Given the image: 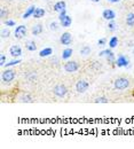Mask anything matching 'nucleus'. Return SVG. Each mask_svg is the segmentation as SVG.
Wrapping results in <instances>:
<instances>
[{
  "label": "nucleus",
  "mask_w": 134,
  "mask_h": 149,
  "mask_svg": "<svg viewBox=\"0 0 134 149\" xmlns=\"http://www.w3.org/2000/svg\"><path fill=\"white\" fill-rule=\"evenodd\" d=\"M131 86V79L128 77H118L116 78L115 81H114V87L117 91H124V90H127L130 88Z\"/></svg>",
  "instance_id": "nucleus-1"
},
{
  "label": "nucleus",
  "mask_w": 134,
  "mask_h": 149,
  "mask_svg": "<svg viewBox=\"0 0 134 149\" xmlns=\"http://www.w3.org/2000/svg\"><path fill=\"white\" fill-rule=\"evenodd\" d=\"M15 77H16V71H15L14 69L7 68V69L3 70L2 74H1V81H2V84H5V85H9V84L15 79Z\"/></svg>",
  "instance_id": "nucleus-2"
},
{
  "label": "nucleus",
  "mask_w": 134,
  "mask_h": 149,
  "mask_svg": "<svg viewBox=\"0 0 134 149\" xmlns=\"http://www.w3.org/2000/svg\"><path fill=\"white\" fill-rule=\"evenodd\" d=\"M15 101L21 102V103H32L33 102V97L29 93L24 92V91H19L15 95Z\"/></svg>",
  "instance_id": "nucleus-3"
},
{
  "label": "nucleus",
  "mask_w": 134,
  "mask_h": 149,
  "mask_svg": "<svg viewBox=\"0 0 134 149\" xmlns=\"http://www.w3.org/2000/svg\"><path fill=\"white\" fill-rule=\"evenodd\" d=\"M130 64V58L127 56L123 55V54H119L118 57L116 58L115 65L118 68H127Z\"/></svg>",
  "instance_id": "nucleus-4"
},
{
  "label": "nucleus",
  "mask_w": 134,
  "mask_h": 149,
  "mask_svg": "<svg viewBox=\"0 0 134 149\" xmlns=\"http://www.w3.org/2000/svg\"><path fill=\"white\" fill-rule=\"evenodd\" d=\"M64 70L67 71V72H69V74H72V72H76L79 70V68H80V65H79V63L77 62V61H68L65 64H64Z\"/></svg>",
  "instance_id": "nucleus-5"
},
{
  "label": "nucleus",
  "mask_w": 134,
  "mask_h": 149,
  "mask_svg": "<svg viewBox=\"0 0 134 149\" xmlns=\"http://www.w3.org/2000/svg\"><path fill=\"white\" fill-rule=\"evenodd\" d=\"M53 93H54L55 96H58V97H64V96L68 94V88H67L65 85L58 84V85H56V86L53 88Z\"/></svg>",
  "instance_id": "nucleus-6"
},
{
  "label": "nucleus",
  "mask_w": 134,
  "mask_h": 149,
  "mask_svg": "<svg viewBox=\"0 0 134 149\" xmlns=\"http://www.w3.org/2000/svg\"><path fill=\"white\" fill-rule=\"evenodd\" d=\"M90 88V83L85 79H80L76 83V91L78 93H85Z\"/></svg>",
  "instance_id": "nucleus-7"
},
{
  "label": "nucleus",
  "mask_w": 134,
  "mask_h": 149,
  "mask_svg": "<svg viewBox=\"0 0 134 149\" xmlns=\"http://www.w3.org/2000/svg\"><path fill=\"white\" fill-rule=\"evenodd\" d=\"M26 32H28V30H26V26L25 25H19V26H16L15 28V38L16 39H23V38L26 36Z\"/></svg>",
  "instance_id": "nucleus-8"
},
{
  "label": "nucleus",
  "mask_w": 134,
  "mask_h": 149,
  "mask_svg": "<svg viewBox=\"0 0 134 149\" xmlns=\"http://www.w3.org/2000/svg\"><path fill=\"white\" fill-rule=\"evenodd\" d=\"M60 42L64 46H69L72 44V36L70 32H64L61 37H60Z\"/></svg>",
  "instance_id": "nucleus-9"
},
{
  "label": "nucleus",
  "mask_w": 134,
  "mask_h": 149,
  "mask_svg": "<svg viewBox=\"0 0 134 149\" xmlns=\"http://www.w3.org/2000/svg\"><path fill=\"white\" fill-rule=\"evenodd\" d=\"M9 54L13 56L14 58L19 57V56L22 55V48H21V46L19 45H13V46H10Z\"/></svg>",
  "instance_id": "nucleus-10"
},
{
  "label": "nucleus",
  "mask_w": 134,
  "mask_h": 149,
  "mask_svg": "<svg viewBox=\"0 0 134 149\" xmlns=\"http://www.w3.org/2000/svg\"><path fill=\"white\" fill-rule=\"evenodd\" d=\"M102 17L104 19H107V21H114L116 19V13L112 9L107 8V9H104L102 12Z\"/></svg>",
  "instance_id": "nucleus-11"
},
{
  "label": "nucleus",
  "mask_w": 134,
  "mask_h": 149,
  "mask_svg": "<svg viewBox=\"0 0 134 149\" xmlns=\"http://www.w3.org/2000/svg\"><path fill=\"white\" fill-rule=\"evenodd\" d=\"M65 8H67V2H65L64 0H60V1H58V2L54 5V7H53L54 12H58V13L62 12V10L65 9Z\"/></svg>",
  "instance_id": "nucleus-12"
},
{
  "label": "nucleus",
  "mask_w": 134,
  "mask_h": 149,
  "mask_svg": "<svg viewBox=\"0 0 134 149\" xmlns=\"http://www.w3.org/2000/svg\"><path fill=\"white\" fill-rule=\"evenodd\" d=\"M42 31H44V26H42L41 23H38V24L33 25L32 29H31V33L33 36H39L40 33H42Z\"/></svg>",
  "instance_id": "nucleus-13"
},
{
  "label": "nucleus",
  "mask_w": 134,
  "mask_h": 149,
  "mask_svg": "<svg viewBox=\"0 0 134 149\" xmlns=\"http://www.w3.org/2000/svg\"><path fill=\"white\" fill-rule=\"evenodd\" d=\"M60 22H61V26H63V28H69V26L72 24V19H71L69 15H65Z\"/></svg>",
  "instance_id": "nucleus-14"
},
{
  "label": "nucleus",
  "mask_w": 134,
  "mask_h": 149,
  "mask_svg": "<svg viewBox=\"0 0 134 149\" xmlns=\"http://www.w3.org/2000/svg\"><path fill=\"white\" fill-rule=\"evenodd\" d=\"M35 10H36V6H33V5H32V6H30V7L25 10V13L23 14V16H22V17H23L24 19H29L30 16H33Z\"/></svg>",
  "instance_id": "nucleus-15"
},
{
  "label": "nucleus",
  "mask_w": 134,
  "mask_h": 149,
  "mask_svg": "<svg viewBox=\"0 0 134 149\" xmlns=\"http://www.w3.org/2000/svg\"><path fill=\"white\" fill-rule=\"evenodd\" d=\"M53 54V49L51 47H46V48H42L40 52H39V56L40 57H48Z\"/></svg>",
  "instance_id": "nucleus-16"
},
{
  "label": "nucleus",
  "mask_w": 134,
  "mask_h": 149,
  "mask_svg": "<svg viewBox=\"0 0 134 149\" xmlns=\"http://www.w3.org/2000/svg\"><path fill=\"white\" fill-rule=\"evenodd\" d=\"M25 47H26V49L30 51V52H35V51H37V45H36V41H33V40H29V41H26Z\"/></svg>",
  "instance_id": "nucleus-17"
},
{
  "label": "nucleus",
  "mask_w": 134,
  "mask_h": 149,
  "mask_svg": "<svg viewBox=\"0 0 134 149\" xmlns=\"http://www.w3.org/2000/svg\"><path fill=\"white\" fill-rule=\"evenodd\" d=\"M72 53H74V51H72V48H65L63 52H62V55L61 57L63 58V60H68V58H70L71 56H72Z\"/></svg>",
  "instance_id": "nucleus-18"
},
{
  "label": "nucleus",
  "mask_w": 134,
  "mask_h": 149,
  "mask_svg": "<svg viewBox=\"0 0 134 149\" xmlns=\"http://www.w3.org/2000/svg\"><path fill=\"white\" fill-rule=\"evenodd\" d=\"M125 23L127 26H134V13H128L127 16H126V19H125Z\"/></svg>",
  "instance_id": "nucleus-19"
},
{
  "label": "nucleus",
  "mask_w": 134,
  "mask_h": 149,
  "mask_svg": "<svg viewBox=\"0 0 134 149\" xmlns=\"http://www.w3.org/2000/svg\"><path fill=\"white\" fill-rule=\"evenodd\" d=\"M45 9L44 8H36V10H35V13H33V17L35 19H41V17H44L45 16Z\"/></svg>",
  "instance_id": "nucleus-20"
},
{
  "label": "nucleus",
  "mask_w": 134,
  "mask_h": 149,
  "mask_svg": "<svg viewBox=\"0 0 134 149\" xmlns=\"http://www.w3.org/2000/svg\"><path fill=\"white\" fill-rule=\"evenodd\" d=\"M91 52H92V48H91L88 45H85V46H83V47L80 48V54H81L83 56L90 55Z\"/></svg>",
  "instance_id": "nucleus-21"
},
{
  "label": "nucleus",
  "mask_w": 134,
  "mask_h": 149,
  "mask_svg": "<svg viewBox=\"0 0 134 149\" xmlns=\"http://www.w3.org/2000/svg\"><path fill=\"white\" fill-rule=\"evenodd\" d=\"M25 78H26V80H28L29 83H33V81H36V79H37V74H36V71L29 72V74L25 76Z\"/></svg>",
  "instance_id": "nucleus-22"
},
{
  "label": "nucleus",
  "mask_w": 134,
  "mask_h": 149,
  "mask_svg": "<svg viewBox=\"0 0 134 149\" xmlns=\"http://www.w3.org/2000/svg\"><path fill=\"white\" fill-rule=\"evenodd\" d=\"M106 58H107V61H108V62H109L110 64H115L116 58H117V57H116L115 53H114V52L111 51V52H110V53H109L108 55H106Z\"/></svg>",
  "instance_id": "nucleus-23"
},
{
  "label": "nucleus",
  "mask_w": 134,
  "mask_h": 149,
  "mask_svg": "<svg viewBox=\"0 0 134 149\" xmlns=\"http://www.w3.org/2000/svg\"><path fill=\"white\" fill-rule=\"evenodd\" d=\"M117 45H118V37H116V36H112V37L110 38V40H109V48H115L117 47Z\"/></svg>",
  "instance_id": "nucleus-24"
},
{
  "label": "nucleus",
  "mask_w": 134,
  "mask_h": 149,
  "mask_svg": "<svg viewBox=\"0 0 134 149\" xmlns=\"http://www.w3.org/2000/svg\"><path fill=\"white\" fill-rule=\"evenodd\" d=\"M21 63V60L19 58H14V60H12V61H8L6 64H5V67L6 68H10V67H14V65H16V64H19Z\"/></svg>",
  "instance_id": "nucleus-25"
},
{
  "label": "nucleus",
  "mask_w": 134,
  "mask_h": 149,
  "mask_svg": "<svg viewBox=\"0 0 134 149\" xmlns=\"http://www.w3.org/2000/svg\"><path fill=\"white\" fill-rule=\"evenodd\" d=\"M9 36H10V30H9V28H5V29L1 30V38H2V39H6V38H8Z\"/></svg>",
  "instance_id": "nucleus-26"
},
{
  "label": "nucleus",
  "mask_w": 134,
  "mask_h": 149,
  "mask_svg": "<svg viewBox=\"0 0 134 149\" xmlns=\"http://www.w3.org/2000/svg\"><path fill=\"white\" fill-rule=\"evenodd\" d=\"M49 29H51L52 31H58V29H60V24H58V21H53V22H51V24H49Z\"/></svg>",
  "instance_id": "nucleus-27"
},
{
  "label": "nucleus",
  "mask_w": 134,
  "mask_h": 149,
  "mask_svg": "<svg viewBox=\"0 0 134 149\" xmlns=\"http://www.w3.org/2000/svg\"><path fill=\"white\" fill-rule=\"evenodd\" d=\"M94 102H95V103H108L109 100H108V97H106V96H99V97H96L95 100H94Z\"/></svg>",
  "instance_id": "nucleus-28"
},
{
  "label": "nucleus",
  "mask_w": 134,
  "mask_h": 149,
  "mask_svg": "<svg viewBox=\"0 0 134 149\" xmlns=\"http://www.w3.org/2000/svg\"><path fill=\"white\" fill-rule=\"evenodd\" d=\"M8 15H9V10H8V9H6V8H1V9H0V17L2 19L8 17Z\"/></svg>",
  "instance_id": "nucleus-29"
},
{
  "label": "nucleus",
  "mask_w": 134,
  "mask_h": 149,
  "mask_svg": "<svg viewBox=\"0 0 134 149\" xmlns=\"http://www.w3.org/2000/svg\"><path fill=\"white\" fill-rule=\"evenodd\" d=\"M116 26H117V24H116L115 21H109V23H108V30L109 31H111V32L116 31Z\"/></svg>",
  "instance_id": "nucleus-30"
},
{
  "label": "nucleus",
  "mask_w": 134,
  "mask_h": 149,
  "mask_svg": "<svg viewBox=\"0 0 134 149\" xmlns=\"http://www.w3.org/2000/svg\"><path fill=\"white\" fill-rule=\"evenodd\" d=\"M97 45H99L100 47L106 46V45H107V39H106V38H101V39H99V40H97Z\"/></svg>",
  "instance_id": "nucleus-31"
},
{
  "label": "nucleus",
  "mask_w": 134,
  "mask_h": 149,
  "mask_svg": "<svg viewBox=\"0 0 134 149\" xmlns=\"http://www.w3.org/2000/svg\"><path fill=\"white\" fill-rule=\"evenodd\" d=\"M110 52H111V48H107V49H103V51H101V52L99 53V56H100V57H101V56H106V55H108Z\"/></svg>",
  "instance_id": "nucleus-32"
},
{
  "label": "nucleus",
  "mask_w": 134,
  "mask_h": 149,
  "mask_svg": "<svg viewBox=\"0 0 134 149\" xmlns=\"http://www.w3.org/2000/svg\"><path fill=\"white\" fill-rule=\"evenodd\" d=\"M6 63H7V62H6V55H5V54H1V55H0V65H1V67H5Z\"/></svg>",
  "instance_id": "nucleus-33"
},
{
  "label": "nucleus",
  "mask_w": 134,
  "mask_h": 149,
  "mask_svg": "<svg viewBox=\"0 0 134 149\" xmlns=\"http://www.w3.org/2000/svg\"><path fill=\"white\" fill-rule=\"evenodd\" d=\"M5 24H6L8 28H12V26H15V21H13V19H7V21L5 22Z\"/></svg>",
  "instance_id": "nucleus-34"
},
{
  "label": "nucleus",
  "mask_w": 134,
  "mask_h": 149,
  "mask_svg": "<svg viewBox=\"0 0 134 149\" xmlns=\"http://www.w3.org/2000/svg\"><path fill=\"white\" fill-rule=\"evenodd\" d=\"M65 15H68V14H67V8H65V9H63L62 12H60V15H58V19L61 21V19H63V17H64Z\"/></svg>",
  "instance_id": "nucleus-35"
},
{
  "label": "nucleus",
  "mask_w": 134,
  "mask_h": 149,
  "mask_svg": "<svg viewBox=\"0 0 134 149\" xmlns=\"http://www.w3.org/2000/svg\"><path fill=\"white\" fill-rule=\"evenodd\" d=\"M109 2H112V3H117V2H119L120 0H108Z\"/></svg>",
  "instance_id": "nucleus-36"
},
{
  "label": "nucleus",
  "mask_w": 134,
  "mask_h": 149,
  "mask_svg": "<svg viewBox=\"0 0 134 149\" xmlns=\"http://www.w3.org/2000/svg\"><path fill=\"white\" fill-rule=\"evenodd\" d=\"M91 1H93V2H100L101 0H91Z\"/></svg>",
  "instance_id": "nucleus-37"
},
{
  "label": "nucleus",
  "mask_w": 134,
  "mask_h": 149,
  "mask_svg": "<svg viewBox=\"0 0 134 149\" xmlns=\"http://www.w3.org/2000/svg\"><path fill=\"white\" fill-rule=\"evenodd\" d=\"M7 1H14V0H7Z\"/></svg>",
  "instance_id": "nucleus-38"
},
{
  "label": "nucleus",
  "mask_w": 134,
  "mask_h": 149,
  "mask_svg": "<svg viewBox=\"0 0 134 149\" xmlns=\"http://www.w3.org/2000/svg\"><path fill=\"white\" fill-rule=\"evenodd\" d=\"M133 54H134V48H133Z\"/></svg>",
  "instance_id": "nucleus-39"
},
{
  "label": "nucleus",
  "mask_w": 134,
  "mask_h": 149,
  "mask_svg": "<svg viewBox=\"0 0 134 149\" xmlns=\"http://www.w3.org/2000/svg\"><path fill=\"white\" fill-rule=\"evenodd\" d=\"M45 1H48V0H45Z\"/></svg>",
  "instance_id": "nucleus-40"
},
{
  "label": "nucleus",
  "mask_w": 134,
  "mask_h": 149,
  "mask_svg": "<svg viewBox=\"0 0 134 149\" xmlns=\"http://www.w3.org/2000/svg\"><path fill=\"white\" fill-rule=\"evenodd\" d=\"M22 1H25V0H22Z\"/></svg>",
  "instance_id": "nucleus-41"
}]
</instances>
